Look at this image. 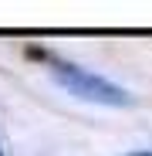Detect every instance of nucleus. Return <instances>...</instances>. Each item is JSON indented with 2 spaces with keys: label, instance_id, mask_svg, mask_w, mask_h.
<instances>
[{
  "label": "nucleus",
  "instance_id": "f257e3e1",
  "mask_svg": "<svg viewBox=\"0 0 152 156\" xmlns=\"http://www.w3.org/2000/svg\"><path fill=\"white\" fill-rule=\"evenodd\" d=\"M51 71H54V78L74 95V98H85V102H95V105H112V109H129L132 105V95L112 85L108 78H101L88 68H78L71 61H54L51 65Z\"/></svg>",
  "mask_w": 152,
  "mask_h": 156
},
{
  "label": "nucleus",
  "instance_id": "f03ea898",
  "mask_svg": "<svg viewBox=\"0 0 152 156\" xmlns=\"http://www.w3.org/2000/svg\"><path fill=\"white\" fill-rule=\"evenodd\" d=\"M125 156H152V149H145V153H125Z\"/></svg>",
  "mask_w": 152,
  "mask_h": 156
}]
</instances>
